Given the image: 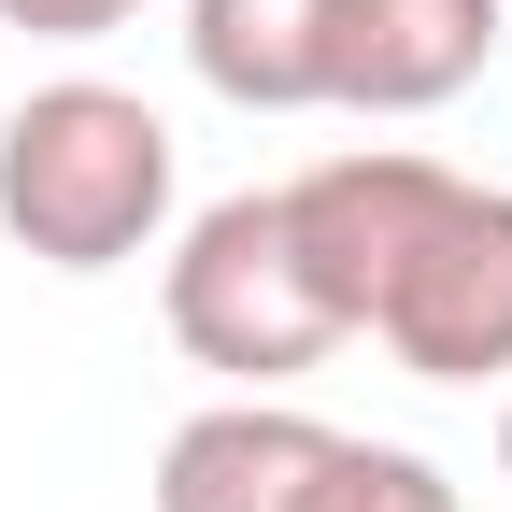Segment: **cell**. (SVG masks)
<instances>
[{"label":"cell","mask_w":512,"mask_h":512,"mask_svg":"<svg viewBox=\"0 0 512 512\" xmlns=\"http://www.w3.org/2000/svg\"><path fill=\"white\" fill-rule=\"evenodd\" d=\"M157 313H171V342L200 370L242 384V399H285L299 370L342 356V313H328V285H313V256L285 228V185H242V200L185 214L171 271H157Z\"/></svg>","instance_id":"obj_2"},{"label":"cell","mask_w":512,"mask_h":512,"mask_svg":"<svg viewBox=\"0 0 512 512\" xmlns=\"http://www.w3.org/2000/svg\"><path fill=\"white\" fill-rule=\"evenodd\" d=\"M171 228V114L100 72H57L0 114V242L43 271H128Z\"/></svg>","instance_id":"obj_1"},{"label":"cell","mask_w":512,"mask_h":512,"mask_svg":"<svg viewBox=\"0 0 512 512\" xmlns=\"http://www.w3.org/2000/svg\"><path fill=\"white\" fill-rule=\"evenodd\" d=\"M128 15H143V0H0V29H29V43H100Z\"/></svg>","instance_id":"obj_8"},{"label":"cell","mask_w":512,"mask_h":512,"mask_svg":"<svg viewBox=\"0 0 512 512\" xmlns=\"http://www.w3.org/2000/svg\"><path fill=\"white\" fill-rule=\"evenodd\" d=\"M370 342L413 384H512V185L441 171L370 299Z\"/></svg>","instance_id":"obj_3"},{"label":"cell","mask_w":512,"mask_h":512,"mask_svg":"<svg viewBox=\"0 0 512 512\" xmlns=\"http://www.w3.org/2000/svg\"><path fill=\"white\" fill-rule=\"evenodd\" d=\"M342 0H185V72L242 114H328Z\"/></svg>","instance_id":"obj_6"},{"label":"cell","mask_w":512,"mask_h":512,"mask_svg":"<svg viewBox=\"0 0 512 512\" xmlns=\"http://www.w3.org/2000/svg\"><path fill=\"white\" fill-rule=\"evenodd\" d=\"M342 427H313L299 399H214L157 441V512H299Z\"/></svg>","instance_id":"obj_5"},{"label":"cell","mask_w":512,"mask_h":512,"mask_svg":"<svg viewBox=\"0 0 512 512\" xmlns=\"http://www.w3.org/2000/svg\"><path fill=\"white\" fill-rule=\"evenodd\" d=\"M484 57H498V0H342L328 100L342 114H441L456 86H484Z\"/></svg>","instance_id":"obj_4"},{"label":"cell","mask_w":512,"mask_h":512,"mask_svg":"<svg viewBox=\"0 0 512 512\" xmlns=\"http://www.w3.org/2000/svg\"><path fill=\"white\" fill-rule=\"evenodd\" d=\"M498 470H512V399H498Z\"/></svg>","instance_id":"obj_9"},{"label":"cell","mask_w":512,"mask_h":512,"mask_svg":"<svg viewBox=\"0 0 512 512\" xmlns=\"http://www.w3.org/2000/svg\"><path fill=\"white\" fill-rule=\"evenodd\" d=\"M299 512H470V498H456L441 456H413V441H328V470H313Z\"/></svg>","instance_id":"obj_7"}]
</instances>
